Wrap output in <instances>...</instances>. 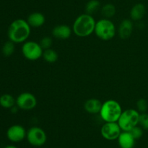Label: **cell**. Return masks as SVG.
<instances>
[{
    "label": "cell",
    "mask_w": 148,
    "mask_h": 148,
    "mask_svg": "<svg viewBox=\"0 0 148 148\" xmlns=\"http://www.w3.org/2000/svg\"><path fill=\"white\" fill-rule=\"evenodd\" d=\"M31 27L27 20L23 19H16L12 22L7 30L9 40L14 44L24 43L30 36Z\"/></svg>",
    "instance_id": "1"
},
{
    "label": "cell",
    "mask_w": 148,
    "mask_h": 148,
    "mask_svg": "<svg viewBox=\"0 0 148 148\" xmlns=\"http://www.w3.org/2000/svg\"><path fill=\"white\" fill-rule=\"evenodd\" d=\"M95 24L96 21L93 16L84 13L75 20L72 27V31L78 37H88L94 33Z\"/></svg>",
    "instance_id": "2"
},
{
    "label": "cell",
    "mask_w": 148,
    "mask_h": 148,
    "mask_svg": "<svg viewBox=\"0 0 148 148\" xmlns=\"http://www.w3.org/2000/svg\"><path fill=\"white\" fill-rule=\"evenodd\" d=\"M122 112V107L119 102L108 100L103 102L99 115L104 122H117Z\"/></svg>",
    "instance_id": "3"
},
{
    "label": "cell",
    "mask_w": 148,
    "mask_h": 148,
    "mask_svg": "<svg viewBox=\"0 0 148 148\" xmlns=\"http://www.w3.org/2000/svg\"><path fill=\"white\" fill-rule=\"evenodd\" d=\"M94 33L101 40L109 41L116 36V28L110 19L102 18L96 22Z\"/></svg>",
    "instance_id": "4"
},
{
    "label": "cell",
    "mask_w": 148,
    "mask_h": 148,
    "mask_svg": "<svg viewBox=\"0 0 148 148\" xmlns=\"http://www.w3.org/2000/svg\"><path fill=\"white\" fill-rule=\"evenodd\" d=\"M140 115V113L136 109H127L123 110L117 123L122 131H130L132 128L139 125Z\"/></svg>",
    "instance_id": "5"
},
{
    "label": "cell",
    "mask_w": 148,
    "mask_h": 148,
    "mask_svg": "<svg viewBox=\"0 0 148 148\" xmlns=\"http://www.w3.org/2000/svg\"><path fill=\"white\" fill-rule=\"evenodd\" d=\"M43 49L40 44L34 41H26L22 46V53L25 59L36 61L42 57Z\"/></svg>",
    "instance_id": "6"
},
{
    "label": "cell",
    "mask_w": 148,
    "mask_h": 148,
    "mask_svg": "<svg viewBox=\"0 0 148 148\" xmlns=\"http://www.w3.org/2000/svg\"><path fill=\"white\" fill-rule=\"evenodd\" d=\"M27 142L33 147H41L47 141V134L42 128L39 126H32L27 131L26 136Z\"/></svg>",
    "instance_id": "7"
},
{
    "label": "cell",
    "mask_w": 148,
    "mask_h": 148,
    "mask_svg": "<svg viewBox=\"0 0 148 148\" xmlns=\"http://www.w3.org/2000/svg\"><path fill=\"white\" fill-rule=\"evenodd\" d=\"M37 99L36 96L28 91H24L19 94L16 98V105L23 110H32L37 105Z\"/></svg>",
    "instance_id": "8"
},
{
    "label": "cell",
    "mask_w": 148,
    "mask_h": 148,
    "mask_svg": "<svg viewBox=\"0 0 148 148\" xmlns=\"http://www.w3.org/2000/svg\"><path fill=\"white\" fill-rule=\"evenodd\" d=\"M121 131L117 122H105L101 128V136L108 141L117 140Z\"/></svg>",
    "instance_id": "9"
},
{
    "label": "cell",
    "mask_w": 148,
    "mask_h": 148,
    "mask_svg": "<svg viewBox=\"0 0 148 148\" xmlns=\"http://www.w3.org/2000/svg\"><path fill=\"white\" fill-rule=\"evenodd\" d=\"M27 136V131L20 124H14L10 126L7 131V137L10 142L17 143L24 140Z\"/></svg>",
    "instance_id": "10"
},
{
    "label": "cell",
    "mask_w": 148,
    "mask_h": 148,
    "mask_svg": "<svg viewBox=\"0 0 148 148\" xmlns=\"http://www.w3.org/2000/svg\"><path fill=\"white\" fill-rule=\"evenodd\" d=\"M72 28L65 24L57 25L52 29V36L53 38L59 40H66L72 36Z\"/></svg>",
    "instance_id": "11"
},
{
    "label": "cell",
    "mask_w": 148,
    "mask_h": 148,
    "mask_svg": "<svg viewBox=\"0 0 148 148\" xmlns=\"http://www.w3.org/2000/svg\"><path fill=\"white\" fill-rule=\"evenodd\" d=\"M133 28H134V24L132 20L131 19H124L120 23L117 30L119 36L121 39H129L132 33Z\"/></svg>",
    "instance_id": "12"
},
{
    "label": "cell",
    "mask_w": 148,
    "mask_h": 148,
    "mask_svg": "<svg viewBox=\"0 0 148 148\" xmlns=\"http://www.w3.org/2000/svg\"><path fill=\"white\" fill-rule=\"evenodd\" d=\"M102 104L103 102H101V100L98 99L90 98L86 100L84 103V109L89 114H99Z\"/></svg>",
    "instance_id": "13"
},
{
    "label": "cell",
    "mask_w": 148,
    "mask_h": 148,
    "mask_svg": "<svg viewBox=\"0 0 148 148\" xmlns=\"http://www.w3.org/2000/svg\"><path fill=\"white\" fill-rule=\"evenodd\" d=\"M27 22L31 28L42 27L46 23V17L43 13L40 12H34L30 13L27 18Z\"/></svg>",
    "instance_id": "14"
},
{
    "label": "cell",
    "mask_w": 148,
    "mask_h": 148,
    "mask_svg": "<svg viewBox=\"0 0 148 148\" xmlns=\"http://www.w3.org/2000/svg\"><path fill=\"white\" fill-rule=\"evenodd\" d=\"M135 139L129 131H121L117 139L120 148H134L135 145Z\"/></svg>",
    "instance_id": "15"
},
{
    "label": "cell",
    "mask_w": 148,
    "mask_h": 148,
    "mask_svg": "<svg viewBox=\"0 0 148 148\" xmlns=\"http://www.w3.org/2000/svg\"><path fill=\"white\" fill-rule=\"evenodd\" d=\"M146 13V7L143 3L135 4L130 10V19L132 21H139L145 17Z\"/></svg>",
    "instance_id": "16"
},
{
    "label": "cell",
    "mask_w": 148,
    "mask_h": 148,
    "mask_svg": "<svg viewBox=\"0 0 148 148\" xmlns=\"http://www.w3.org/2000/svg\"><path fill=\"white\" fill-rule=\"evenodd\" d=\"M16 104V99L10 94H4L0 97V105L6 109H11Z\"/></svg>",
    "instance_id": "17"
},
{
    "label": "cell",
    "mask_w": 148,
    "mask_h": 148,
    "mask_svg": "<svg viewBox=\"0 0 148 148\" xmlns=\"http://www.w3.org/2000/svg\"><path fill=\"white\" fill-rule=\"evenodd\" d=\"M101 12L103 18L111 19L116 15V8L113 4L108 3V4H106L105 5L101 7Z\"/></svg>",
    "instance_id": "18"
},
{
    "label": "cell",
    "mask_w": 148,
    "mask_h": 148,
    "mask_svg": "<svg viewBox=\"0 0 148 148\" xmlns=\"http://www.w3.org/2000/svg\"><path fill=\"white\" fill-rule=\"evenodd\" d=\"M42 57L48 63H54L58 60L59 55L56 50L50 48V49L43 50Z\"/></svg>",
    "instance_id": "19"
},
{
    "label": "cell",
    "mask_w": 148,
    "mask_h": 148,
    "mask_svg": "<svg viewBox=\"0 0 148 148\" xmlns=\"http://www.w3.org/2000/svg\"><path fill=\"white\" fill-rule=\"evenodd\" d=\"M101 9V2L98 0H90L85 5V13L92 15Z\"/></svg>",
    "instance_id": "20"
},
{
    "label": "cell",
    "mask_w": 148,
    "mask_h": 148,
    "mask_svg": "<svg viewBox=\"0 0 148 148\" xmlns=\"http://www.w3.org/2000/svg\"><path fill=\"white\" fill-rule=\"evenodd\" d=\"M14 44H15L14 42L10 40L4 44V45L2 46V49H1V52L4 57H10L11 55H12L15 50V45Z\"/></svg>",
    "instance_id": "21"
},
{
    "label": "cell",
    "mask_w": 148,
    "mask_h": 148,
    "mask_svg": "<svg viewBox=\"0 0 148 148\" xmlns=\"http://www.w3.org/2000/svg\"><path fill=\"white\" fill-rule=\"evenodd\" d=\"M143 130L144 129L143 128L140 127L139 125H137V126L132 128L129 132L131 133L132 136L134 137L135 140H137V139H140L143 136Z\"/></svg>",
    "instance_id": "22"
},
{
    "label": "cell",
    "mask_w": 148,
    "mask_h": 148,
    "mask_svg": "<svg viewBox=\"0 0 148 148\" xmlns=\"http://www.w3.org/2000/svg\"><path fill=\"white\" fill-rule=\"evenodd\" d=\"M148 108V102L145 99L141 98L137 102V110L139 113H146Z\"/></svg>",
    "instance_id": "23"
},
{
    "label": "cell",
    "mask_w": 148,
    "mask_h": 148,
    "mask_svg": "<svg viewBox=\"0 0 148 148\" xmlns=\"http://www.w3.org/2000/svg\"><path fill=\"white\" fill-rule=\"evenodd\" d=\"M39 44H40L42 49L43 50H46V49L51 48L52 44H53V40H52V39L50 36H44V37H43L40 39Z\"/></svg>",
    "instance_id": "24"
},
{
    "label": "cell",
    "mask_w": 148,
    "mask_h": 148,
    "mask_svg": "<svg viewBox=\"0 0 148 148\" xmlns=\"http://www.w3.org/2000/svg\"><path fill=\"white\" fill-rule=\"evenodd\" d=\"M139 126L144 130H148V114L147 113H140Z\"/></svg>",
    "instance_id": "25"
},
{
    "label": "cell",
    "mask_w": 148,
    "mask_h": 148,
    "mask_svg": "<svg viewBox=\"0 0 148 148\" xmlns=\"http://www.w3.org/2000/svg\"><path fill=\"white\" fill-rule=\"evenodd\" d=\"M4 148H18L17 147L14 146V145H7V146L4 147Z\"/></svg>",
    "instance_id": "26"
},
{
    "label": "cell",
    "mask_w": 148,
    "mask_h": 148,
    "mask_svg": "<svg viewBox=\"0 0 148 148\" xmlns=\"http://www.w3.org/2000/svg\"><path fill=\"white\" fill-rule=\"evenodd\" d=\"M147 148H148V145H147Z\"/></svg>",
    "instance_id": "27"
}]
</instances>
